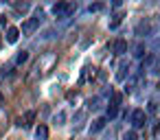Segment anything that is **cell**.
<instances>
[{
  "label": "cell",
  "mask_w": 160,
  "mask_h": 140,
  "mask_svg": "<svg viewBox=\"0 0 160 140\" xmlns=\"http://www.w3.org/2000/svg\"><path fill=\"white\" fill-rule=\"evenodd\" d=\"M57 64V55L55 53H48V55H44L38 64H35V75H46V72H51L53 70V66Z\"/></svg>",
  "instance_id": "6da1fadb"
},
{
  "label": "cell",
  "mask_w": 160,
  "mask_h": 140,
  "mask_svg": "<svg viewBox=\"0 0 160 140\" xmlns=\"http://www.w3.org/2000/svg\"><path fill=\"white\" fill-rule=\"evenodd\" d=\"M42 18H44V13H42V11H38V13H35V18H29L27 22H22V35H33V33L40 29Z\"/></svg>",
  "instance_id": "7a4b0ae2"
},
{
  "label": "cell",
  "mask_w": 160,
  "mask_h": 140,
  "mask_svg": "<svg viewBox=\"0 0 160 140\" xmlns=\"http://www.w3.org/2000/svg\"><path fill=\"white\" fill-rule=\"evenodd\" d=\"M75 9H77V5H70V2H57V5L53 7V13H55V18H68Z\"/></svg>",
  "instance_id": "3957f363"
},
{
  "label": "cell",
  "mask_w": 160,
  "mask_h": 140,
  "mask_svg": "<svg viewBox=\"0 0 160 140\" xmlns=\"http://www.w3.org/2000/svg\"><path fill=\"white\" fill-rule=\"evenodd\" d=\"M145 120H147L145 109H134V112H132V125H134V127H142Z\"/></svg>",
  "instance_id": "277c9868"
},
{
  "label": "cell",
  "mask_w": 160,
  "mask_h": 140,
  "mask_svg": "<svg viewBox=\"0 0 160 140\" xmlns=\"http://www.w3.org/2000/svg\"><path fill=\"white\" fill-rule=\"evenodd\" d=\"M94 72H97V68H92V66H83L81 77H79V83H88L90 79H94Z\"/></svg>",
  "instance_id": "5b68a950"
},
{
  "label": "cell",
  "mask_w": 160,
  "mask_h": 140,
  "mask_svg": "<svg viewBox=\"0 0 160 140\" xmlns=\"http://www.w3.org/2000/svg\"><path fill=\"white\" fill-rule=\"evenodd\" d=\"M136 33H138V35H142V33H145V35H151V33H153V24H151V22H140V24L136 27Z\"/></svg>",
  "instance_id": "8992f818"
},
{
  "label": "cell",
  "mask_w": 160,
  "mask_h": 140,
  "mask_svg": "<svg viewBox=\"0 0 160 140\" xmlns=\"http://www.w3.org/2000/svg\"><path fill=\"white\" fill-rule=\"evenodd\" d=\"M18 37H20V29L9 27V29H7V42H9V44H16V42H18Z\"/></svg>",
  "instance_id": "52a82bcc"
},
{
  "label": "cell",
  "mask_w": 160,
  "mask_h": 140,
  "mask_svg": "<svg viewBox=\"0 0 160 140\" xmlns=\"http://www.w3.org/2000/svg\"><path fill=\"white\" fill-rule=\"evenodd\" d=\"M112 51H114V55H123V53H127V42H125V40H116L114 46H112Z\"/></svg>",
  "instance_id": "ba28073f"
},
{
  "label": "cell",
  "mask_w": 160,
  "mask_h": 140,
  "mask_svg": "<svg viewBox=\"0 0 160 140\" xmlns=\"http://www.w3.org/2000/svg\"><path fill=\"white\" fill-rule=\"evenodd\" d=\"M105 123H108L105 118H97V120H92V125H90V131H92V133H97V131H101V129L105 127Z\"/></svg>",
  "instance_id": "9c48e42d"
},
{
  "label": "cell",
  "mask_w": 160,
  "mask_h": 140,
  "mask_svg": "<svg viewBox=\"0 0 160 140\" xmlns=\"http://www.w3.org/2000/svg\"><path fill=\"white\" fill-rule=\"evenodd\" d=\"M35 138H38V140H48V127H46V125H40V127L35 129Z\"/></svg>",
  "instance_id": "30bf717a"
},
{
  "label": "cell",
  "mask_w": 160,
  "mask_h": 140,
  "mask_svg": "<svg viewBox=\"0 0 160 140\" xmlns=\"http://www.w3.org/2000/svg\"><path fill=\"white\" fill-rule=\"evenodd\" d=\"M121 99H123L121 92H112V94H110V105H112V107H118V105H121Z\"/></svg>",
  "instance_id": "8fae6325"
},
{
  "label": "cell",
  "mask_w": 160,
  "mask_h": 140,
  "mask_svg": "<svg viewBox=\"0 0 160 140\" xmlns=\"http://www.w3.org/2000/svg\"><path fill=\"white\" fill-rule=\"evenodd\" d=\"M125 70H129V68H127V64H121L118 75H116V79H118V81H125Z\"/></svg>",
  "instance_id": "7c38bea8"
},
{
  "label": "cell",
  "mask_w": 160,
  "mask_h": 140,
  "mask_svg": "<svg viewBox=\"0 0 160 140\" xmlns=\"http://www.w3.org/2000/svg\"><path fill=\"white\" fill-rule=\"evenodd\" d=\"M33 118H35V112H27V114H24V123H22V125H24V127H29V125L33 123Z\"/></svg>",
  "instance_id": "4fadbf2b"
},
{
  "label": "cell",
  "mask_w": 160,
  "mask_h": 140,
  "mask_svg": "<svg viewBox=\"0 0 160 140\" xmlns=\"http://www.w3.org/2000/svg\"><path fill=\"white\" fill-rule=\"evenodd\" d=\"M16 9L24 13V11H29V9H31V5H29V2H16Z\"/></svg>",
  "instance_id": "5bb4252c"
},
{
  "label": "cell",
  "mask_w": 160,
  "mask_h": 140,
  "mask_svg": "<svg viewBox=\"0 0 160 140\" xmlns=\"http://www.w3.org/2000/svg\"><path fill=\"white\" fill-rule=\"evenodd\" d=\"M27 59H29V53H27V51H22V53L16 57V64H24Z\"/></svg>",
  "instance_id": "9a60e30c"
},
{
  "label": "cell",
  "mask_w": 160,
  "mask_h": 140,
  "mask_svg": "<svg viewBox=\"0 0 160 140\" xmlns=\"http://www.w3.org/2000/svg\"><path fill=\"white\" fill-rule=\"evenodd\" d=\"M123 140H138V136H136V131H125Z\"/></svg>",
  "instance_id": "2e32d148"
},
{
  "label": "cell",
  "mask_w": 160,
  "mask_h": 140,
  "mask_svg": "<svg viewBox=\"0 0 160 140\" xmlns=\"http://www.w3.org/2000/svg\"><path fill=\"white\" fill-rule=\"evenodd\" d=\"M121 18H123V16H114V20L110 22V29H116V27L121 24Z\"/></svg>",
  "instance_id": "e0dca14e"
},
{
  "label": "cell",
  "mask_w": 160,
  "mask_h": 140,
  "mask_svg": "<svg viewBox=\"0 0 160 140\" xmlns=\"http://www.w3.org/2000/svg\"><path fill=\"white\" fill-rule=\"evenodd\" d=\"M142 51H145V46H142V44H138V46H136V53H134V55H136V57H142V55H145Z\"/></svg>",
  "instance_id": "ac0fdd59"
},
{
  "label": "cell",
  "mask_w": 160,
  "mask_h": 140,
  "mask_svg": "<svg viewBox=\"0 0 160 140\" xmlns=\"http://www.w3.org/2000/svg\"><path fill=\"white\" fill-rule=\"evenodd\" d=\"M116 112H118V107H112V105L108 107V116H110V118H114V116H116Z\"/></svg>",
  "instance_id": "d6986e66"
},
{
  "label": "cell",
  "mask_w": 160,
  "mask_h": 140,
  "mask_svg": "<svg viewBox=\"0 0 160 140\" xmlns=\"http://www.w3.org/2000/svg\"><path fill=\"white\" fill-rule=\"evenodd\" d=\"M103 5H90V11H101Z\"/></svg>",
  "instance_id": "ffe728a7"
},
{
  "label": "cell",
  "mask_w": 160,
  "mask_h": 140,
  "mask_svg": "<svg viewBox=\"0 0 160 140\" xmlns=\"http://www.w3.org/2000/svg\"><path fill=\"white\" fill-rule=\"evenodd\" d=\"M2 103H5V96H2V94H0V105H2Z\"/></svg>",
  "instance_id": "44dd1931"
},
{
  "label": "cell",
  "mask_w": 160,
  "mask_h": 140,
  "mask_svg": "<svg viewBox=\"0 0 160 140\" xmlns=\"http://www.w3.org/2000/svg\"><path fill=\"white\" fill-rule=\"evenodd\" d=\"M0 24H5V16H0Z\"/></svg>",
  "instance_id": "7402d4cb"
},
{
  "label": "cell",
  "mask_w": 160,
  "mask_h": 140,
  "mask_svg": "<svg viewBox=\"0 0 160 140\" xmlns=\"http://www.w3.org/2000/svg\"><path fill=\"white\" fill-rule=\"evenodd\" d=\"M158 70H160V59H158Z\"/></svg>",
  "instance_id": "603a6c76"
},
{
  "label": "cell",
  "mask_w": 160,
  "mask_h": 140,
  "mask_svg": "<svg viewBox=\"0 0 160 140\" xmlns=\"http://www.w3.org/2000/svg\"><path fill=\"white\" fill-rule=\"evenodd\" d=\"M0 44H2V40H0Z\"/></svg>",
  "instance_id": "cb8c5ba5"
}]
</instances>
